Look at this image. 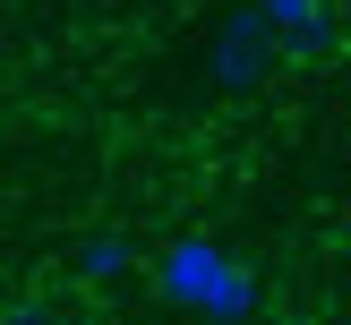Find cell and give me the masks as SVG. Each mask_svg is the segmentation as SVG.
Instances as JSON below:
<instances>
[{
    "label": "cell",
    "instance_id": "cell-1",
    "mask_svg": "<svg viewBox=\"0 0 351 325\" xmlns=\"http://www.w3.org/2000/svg\"><path fill=\"white\" fill-rule=\"evenodd\" d=\"M232 265H240V257L223 248V239L180 231L163 257H154V300H163V308H189V317H206V308H215V291L232 283Z\"/></svg>",
    "mask_w": 351,
    "mask_h": 325
},
{
    "label": "cell",
    "instance_id": "cell-4",
    "mask_svg": "<svg viewBox=\"0 0 351 325\" xmlns=\"http://www.w3.org/2000/svg\"><path fill=\"white\" fill-rule=\"evenodd\" d=\"M69 265H77V283H120L137 265V248H129V231H86Z\"/></svg>",
    "mask_w": 351,
    "mask_h": 325
},
{
    "label": "cell",
    "instance_id": "cell-5",
    "mask_svg": "<svg viewBox=\"0 0 351 325\" xmlns=\"http://www.w3.org/2000/svg\"><path fill=\"white\" fill-rule=\"evenodd\" d=\"M257 308H266V274H257V265H232V283L215 291L206 325H257Z\"/></svg>",
    "mask_w": 351,
    "mask_h": 325
},
{
    "label": "cell",
    "instance_id": "cell-3",
    "mask_svg": "<svg viewBox=\"0 0 351 325\" xmlns=\"http://www.w3.org/2000/svg\"><path fill=\"white\" fill-rule=\"evenodd\" d=\"M257 9L274 17L283 51H300V60H317V51L335 43V0H257Z\"/></svg>",
    "mask_w": 351,
    "mask_h": 325
},
{
    "label": "cell",
    "instance_id": "cell-2",
    "mask_svg": "<svg viewBox=\"0 0 351 325\" xmlns=\"http://www.w3.org/2000/svg\"><path fill=\"white\" fill-rule=\"evenodd\" d=\"M274 51H283V34H274V17L257 9V0H240L232 17L215 26V51H206V68H215L223 94H257L274 68Z\"/></svg>",
    "mask_w": 351,
    "mask_h": 325
},
{
    "label": "cell",
    "instance_id": "cell-6",
    "mask_svg": "<svg viewBox=\"0 0 351 325\" xmlns=\"http://www.w3.org/2000/svg\"><path fill=\"white\" fill-rule=\"evenodd\" d=\"M9 325H60V308L51 300H9Z\"/></svg>",
    "mask_w": 351,
    "mask_h": 325
},
{
    "label": "cell",
    "instance_id": "cell-7",
    "mask_svg": "<svg viewBox=\"0 0 351 325\" xmlns=\"http://www.w3.org/2000/svg\"><path fill=\"white\" fill-rule=\"evenodd\" d=\"M257 325H300V317H257Z\"/></svg>",
    "mask_w": 351,
    "mask_h": 325
},
{
    "label": "cell",
    "instance_id": "cell-8",
    "mask_svg": "<svg viewBox=\"0 0 351 325\" xmlns=\"http://www.w3.org/2000/svg\"><path fill=\"white\" fill-rule=\"evenodd\" d=\"M343 291H351V283H343Z\"/></svg>",
    "mask_w": 351,
    "mask_h": 325
}]
</instances>
